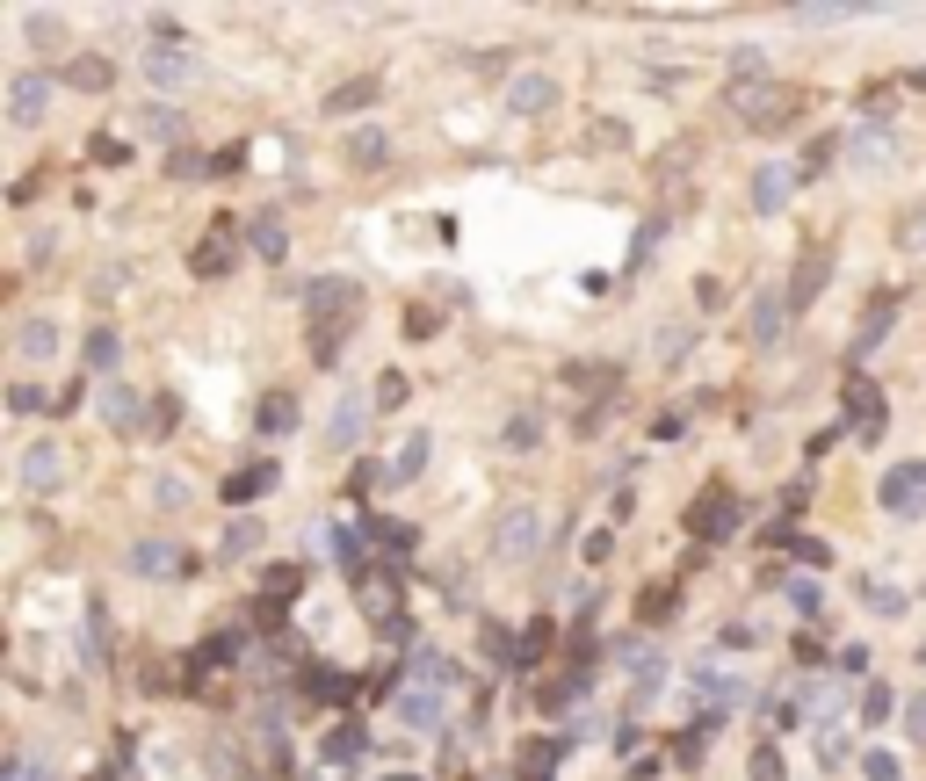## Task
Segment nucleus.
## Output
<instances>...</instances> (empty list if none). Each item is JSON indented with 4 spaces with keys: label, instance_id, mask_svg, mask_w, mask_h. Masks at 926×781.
Segmentation results:
<instances>
[{
    "label": "nucleus",
    "instance_id": "obj_11",
    "mask_svg": "<svg viewBox=\"0 0 926 781\" xmlns=\"http://www.w3.org/2000/svg\"><path fill=\"white\" fill-rule=\"evenodd\" d=\"M123 565H131L138 579H181V572H189V565H181V550H174V543H160V536L131 543V550H123Z\"/></svg>",
    "mask_w": 926,
    "mask_h": 781
},
{
    "label": "nucleus",
    "instance_id": "obj_61",
    "mask_svg": "<svg viewBox=\"0 0 926 781\" xmlns=\"http://www.w3.org/2000/svg\"><path fill=\"white\" fill-rule=\"evenodd\" d=\"M869 781H898V760H890V753H869Z\"/></svg>",
    "mask_w": 926,
    "mask_h": 781
},
{
    "label": "nucleus",
    "instance_id": "obj_57",
    "mask_svg": "<svg viewBox=\"0 0 926 781\" xmlns=\"http://www.w3.org/2000/svg\"><path fill=\"white\" fill-rule=\"evenodd\" d=\"M239 167H246V145H225L218 160H210V174H239Z\"/></svg>",
    "mask_w": 926,
    "mask_h": 781
},
{
    "label": "nucleus",
    "instance_id": "obj_56",
    "mask_svg": "<svg viewBox=\"0 0 926 781\" xmlns=\"http://www.w3.org/2000/svg\"><path fill=\"white\" fill-rule=\"evenodd\" d=\"M0 781H44V774H37V760H29V753H8V774H0Z\"/></svg>",
    "mask_w": 926,
    "mask_h": 781
},
{
    "label": "nucleus",
    "instance_id": "obj_50",
    "mask_svg": "<svg viewBox=\"0 0 926 781\" xmlns=\"http://www.w3.org/2000/svg\"><path fill=\"white\" fill-rule=\"evenodd\" d=\"M8 405H15V413H44V405H58V398H44L37 384H15V391H8Z\"/></svg>",
    "mask_w": 926,
    "mask_h": 781
},
{
    "label": "nucleus",
    "instance_id": "obj_62",
    "mask_svg": "<svg viewBox=\"0 0 926 781\" xmlns=\"http://www.w3.org/2000/svg\"><path fill=\"white\" fill-rule=\"evenodd\" d=\"M391 781H413V774H391Z\"/></svg>",
    "mask_w": 926,
    "mask_h": 781
},
{
    "label": "nucleus",
    "instance_id": "obj_15",
    "mask_svg": "<svg viewBox=\"0 0 926 781\" xmlns=\"http://www.w3.org/2000/svg\"><path fill=\"white\" fill-rule=\"evenodd\" d=\"M847 420H854V434H861V442H876V434H883V391L876 384H861V377H847Z\"/></svg>",
    "mask_w": 926,
    "mask_h": 781
},
{
    "label": "nucleus",
    "instance_id": "obj_19",
    "mask_svg": "<svg viewBox=\"0 0 926 781\" xmlns=\"http://www.w3.org/2000/svg\"><path fill=\"white\" fill-rule=\"evenodd\" d=\"M319 753H326V767H362L369 760V731L362 724H333Z\"/></svg>",
    "mask_w": 926,
    "mask_h": 781
},
{
    "label": "nucleus",
    "instance_id": "obj_54",
    "mask_svg": "<svg viewBox=\"0 0 926 781\" xmlns=\"http://www.w3.org/2000/svg\"><path fill=\"white\" fill-rule=\"evenodd\" d=\"M87 152H95L102 167H123V138H109V131H95V145H87Z\"/></svg>",
    "mask_w": 926,
    "mask_h": 781
},
{
    "label": "nucleus",
    "instance_id": "obj_30",
    "mask_svg": "<svg viewBox=\"0 0 926 781\" xmlns=\"http://www.w3.org/2000/svg\"><path fill=\"white\" fill-rule=\"evenodd\" d=\"M109 80H116L109 58H73V66H66V87H87V95H102Z\"/></svg>",
    "mask_w": 926,
    "mask_h": 781
},
{
    "label": "nucleus",
    "instance_id": "obj_44",
    "mask_svg": "<svg viewBox=\"0 0 926 781\" xmlns=\"http://www.w3.org/2000/svg\"><path fill=\"white\" fill-rule=\"evenodd\" d=\"M369 536H377L384 550H413V528H398V521H384V514L369 521Z\"/></svg>",
    "mask_w": 926,
    "mask_h": 781
},
{
    "label": "nucleus",
    "instance_id": "obj_42",
    "mask_svg": "<svg viewBox=\"0 0 926 781\" xmlns=\"http://www.w3.org/2000/svg\"><path fill=\"white\" fill-rule=\"evenodd\" d=\"M152 507H189V478H152Z\"/></svg>",
    "mask_w": 926,
    "mask_h": 781
},
{
    "label": "nucleus",
    "instance_id": "obj_8",
    "mask_svg": "<svg viewBox=\"0 0 926 781\" xmlns=\"http://www.w3.org/2000/svg\"><path fill=\"white\" fill-rule=\"evenodd\" d=\"M558 95H565V87L550 80V73H514L507 80V109L514 116H550V109H558Z\"/></svg>",
    "mask_w": 926,
    "mask_h": 781
},
{
    "label": "nucleus",
    "instance_id": "obj_23",
    "mask_svg": "<svg viewBox=\"0 0 926 781\" xmlns=\"http://www.w3.org/2000/svg\"><path fill=\"white\" fill-rule=\"evenodd\" d=\"M384 160H391V138L384 131H369V123H362V131H348V167L355 174H377Z\"/></svg>",
    "mask_w": 926,
    "mask_h": 781
},
{
    "label": "nucleus",
    "instance_id": "obj_48",
    "mask_svg": "<svg viewBox=\"0 0 926 781\" xmlns=\"http://www.w3.org/2000/svg\"><path fill=\"white\" fill-rule=\"evenodd\" d=\"M435 326H442V311H435V304H413V311H406V333H413V340H427Z\"/></svg>",
    "mask_w": 926,
    "mask_h": 781
},
{
    "label": "nucleus",
    "instance_id": "obj_43",
    "mask_svg": "<svg viewBox=\"0 0 926 781\" xmlns=\"http://www.w3.org/2000/svg\"><path fill=\"white\" fill-rule=\"evenodd\" d=\"M861 601H869L876 615H905V593L898 586H861Z\"/></svg>",
    "mask_w": 926,
    "mask_h": 781
},
{
    "label": "nucleus",
    "instance_id": "obj_28",
    "mask_svg": "<svg viewBox=\"0 0 926 781\" xmlns=\"http://www.w3.org/2000/svg\"><path fill=\"white\" fill-rule=\"evenodd\" d=\"M268 485H275V463H246L239 478H225V499H232V507H246V499H261Z\"/></svg>",
    "mask_w": 926,
    "mask_h": 781
},
{
    "label": "nucleus",
    "instance_id": "obj_1",
    "mask_svg": "<svg viewBox=\"0 0 926 781\" xmlns=\"http://www.w3.org/2000/svg\"><path fill=\"white\" fill-rule=\"evenodd\" d=\"M731 102H738V123L760 138H775L796 123V109H804V87H789V80H760V87H731Z\"/></svg>",
    "mask_w": 926,
    "mask_h": 781
},
{
    "label": "nucleus",
    "instance_id": "obj_32",
    "mask_svg": "<svg viewBox=\"0 0 926 781\" xmlns=\"http://www.w3.org/2000/svg\"><path fill=\"white\" fill-rule=\"evenodd\" d=\"M297 427V398L290 391H268L261 398V434H290Z\"/></svg>",
    "mask_w": 926,
    "mask_h": 781
},
{
    "label": "nucleus",
    "instance_id": "obj_3",
    "mask_svg": "<svg viewBox=\"0 0 926 781\" xmlns=\"http://www.w3.org/2000/svg\"><path fill=\"white\" fill-rule=\"evenodd\" d=\"M492 550H500L507 565H514V557H536L543 550V514L536 507H507L500 528H492Z\"/></svg>",
    "mask_w": 926,
    "mask_h": 781
},
{
    "label": "nucleus",
    "instance_id": "obj_49",
    "mask_svg": "<svg viewBox=\"0 0 926 781\" xmlns=\"http://www.w3.org/2000/svg\"><path fill=\"white\" fill-rule=\"evenodd\" d=\"M688 340H695L688 326H666V333H659V362H681V355H688Z\"/></svg>",
    "mask_w": 926,
    "mask_h": 781
},
{
    "label": "nucleus",
    "instance_id": "obj_26",
    "mask_svg": "<svg viewBox=\"0 0 926 781\" xmlns=\"http://www.w3.org/2000/svg\"><path fill=\"white\" fill-rule=\"evenodd\" d=\"M789 181H796L789 167H760V174H753V210H767V217H775V210L789 203Z\"/></svg>",
    "mask_w": 926,
    "mask_h": 781
},
{
    "label": "nucleus",
    "instance_id": "obj_4",
    "mask_svg": "<svg viewBox=\"0 0 926 781\" xmlns=\"http://www.w3.org/2000/svg\"><path fill=\"white\" fill-rule=\"evenodd\" d=\"M232 261H239V225H232V217H218V225H210V239H196L189 268L203 275V283H218V275H232Z\"/></svg>",
    "mask_w": 926,
    "mask_h": 781
},
{
    "label": "nucleus",
    "instance_id": "obj_5",
    "mask_svg": "<svg viewBox=\"0 0 926 781\" xmlns=\"http://www.w3.org/2000/svg\"><path fill=\"white\" fill-rule=\"evenodd\" d=\"M51 95H58V80L51 73H15L8 80V123H44V109H51Z\"/></svg>",
    "mask_w": 926,
    "mask_h": 781
},
{
    "label": "nucleus",
    "instance_id": "obj_51",
    "mask_svg": "<svg viewBox=\"0 0 926 781\" xmlns=\"http://www.w3.org/2000/svg\"><path fill=\"white\" fill-rule=\"evenodd\" d=\"M832 152H840V138H811V152H804V167H796V174H825Z\"/></svg>",
    "mask_w": 926,
    "mask_h": 781
},
{
    "label": "nucleus",
    "instance_id": "obj_60",
    "mask_svg": "<svg viewBox=\"0 0 926 781\" xmlns=\"http://www.w3.org/2000/svg\"><path fill=\"white\" fill-rule=\"evenodd\" d=\"M818 760H825V767H840V760H847V738H840V731H825V745H818Z\"/></svg>",
    "mask_w": 926,
    "mask_h": 781
},
{
    "label": "nucleus",
    "instance_id": "obj_47",
    "mask_svg": "<svg viewBox=\"0 0 926 781\" xmlns=\"http://www.w3.org/2000/svg\"><path fill=\"white\" fill-rule=\"evenodd\" d=\"M753 781H782V753L775 745H753V767H746Z\"/></svg>",
    "mask_w": 926,
    "mask_h": 781
},
{
    "label": "nucleus",
    "instance_id": "obj_45",
    "mask_svg": "<svg viewBox=\"0 0 926 781\" xmlns=\"http://www.w3.org/2000/svg\"><path fill=\"white\" fill-rule=\"evenodd\" d=\"M145 131H152V138H181V116H174L167 102H152V109H145Z\"/></svg>",
    "mask_w": 926,
    "mask_h": 781
},
{
    "label": "nucleus",
    "instance_id": "obj_22",
    "mask_svg": "<svg viewBox=\"0 0 926 781\" xmlns=\"http://www.w3.org/2000/svg\"><path fill=\"white\" fill-rule=\"evenodd\" d=\"M398 724L435 731V724H442V687H413V695H398Z\"/></svg>",
    "mask_w": 926,
    "mask_h": 781
},
{
    "label": "nucleus",
    "instance_id": "obj_27",
    "mask_svg": "<svg viewBox=\"0 0 926 781\" xmlns=\"http://www.w3.org/2000/svg\"><path fill=\"white\" fill-rule=\"evenodd\" d=\"M377 95H384V80H369V73H362V80H341V87H333L326 109H333V116H348V109H369Z\"/></svg>",
    "mask_w": 926,
    "mask_h": 781
},
{
    "label": "nucleus",
    "instance_id": "obj_37",
    "mask_svg": "<svg viewBox=\"0 0 926 781\" xmlns=\"http://www.w3.org/2000/svg\"><path fill=\"white\" fill-rule=\"evenodd\" d=\"M116 355H123V340H116L109 326L87 333V369H116Z\"/></svg>",
    "mask_w": 926,
    "mask_h": 781
},
{
    "label": "nucleus",
    "instance_id": "obj_18",
    "mask_svg": "<svg viewBox=\"0 0 926 781\" xmlns=\"http://www.w3.org/2000/svg\"><path fill=\"white\" fill-rule=\"evenodd\" d=\"M659 695H666V659H659V651H637V659H630V702L652 709Z\"/></svg>",
    "mask_w": 926,
    "mask_h": 781
},
{
    "label": "nucleus",
    "instance_id": "obj_52",
    "mask_svg": "<svg viewBox=\"0 0 926 781\" xmlns=\"http://www.w3.org/2000/svg\"><path fill=\"white\" fill-rule=\"evenodd\" d=\"M58 37H66V29H58V15H44V8L29 15V44H58Z\"/></svg>",
    "mask_w": 926,
    "mask_h": 781
},
{
    "label": "nucleus",
    "instance_id": "obj_36",
    "mask_svg": "<svg viewBox=\"0 0 926 781\" xmlns=\"http://www.w3.org/2000/svg\"><path fill=\"white\" fill-rule=\"evenodd\" d=\"M304 680H312V695H319V702H348V695H355V680H341L333 666H312Z\"/></svg>",
    "mask_w": 926,
    "mask_h": 781
},
{
    "label": "nucleus",
    "instance_id": "obj_55",
    "mask_svg": "<svg viewBox=\"0 0 926 781\" xmlns=\"http://www.w3.org/2000/svg\"><path fill=\"white\" fill-rule=\"evenodd\" d=\"M796 22H804V29H832V22H847V8H796Z\"/></svg>",
    "mask_w": 926,
    "mask_h": 781
},
{
    "label": "nucleus",
    "instance_id": "obj_9",
    "mask_svg": "<svg viewBox=\"0 0 926 781\" xmlns=\"http://www.w3.org/2000/svg\"><path fill=\"white\" fill-rule=\"evenodd\" d=\"M825 275H832V239L804 246V261H796V275H789V311H811V297L825 290Z\"/></svg>",
    "mask_w": 926,
    "mask_h": 781
},
{
    "label": "nucleus",
    "instance_id": "obj_10",
    "mask_svg": "<svg viewBox=\"0 0 926 781\" xmlns=\"http://www.w3.org/2000/svg\"><path fill=\"white\" fill-rule=\"evenodd\" d=\"M398 586H406V572H391V565H377V572L355 586V593H362V608L377 615L384 630H398V622H406V615H398Z\"/></svg>",
    "mask_w": 926,
    "mask_h": 781
},
{
    "label": "nucleus",
    "instance_id": "obj_29",
    "mask_svg": "<svg viewBox=\"0 0 926 781\" xmlns=\"http://www.w3.org/2000/svg\"><path fill=\"white\" fill-rule=\"evenodd\" d=\"M854 160L869 174H890V160H898V145H890V131H861L854 138Z\"/></svg>",
    "mask_w": 926,
    "mask_h": 781
},
{
    "label": "nucleus",
    "instance_id": "obj_7",
    "mask_svg": "<svg viewBox=\"0 0 926 781\" xmlns=\"http://www.w3.org/2000/svg\"><path fill=\"white\" fill-rule=\"evenodd\" d=\"M369 413H377V398L348 391L341 405H333V420H326V449H333V456H341V449H355V442H362V427H369Z\"/></svg>",
    "mask_w": 926,
    "mask_h": 781
},
{
    "label": "nucleus",
    "instance_id": "obj_38",
    "mask_svg": "<svg viewBox=\"0 0 926 781\" xmlns=\"http://www.w3.org/2000/svg\"><path fill=\"white\" fill-rule=\"evenodd\" d=\"M406 398H413L406 391V369H384V377H377V413H398Z\"/></svg>",
    "mask_w": 926,
    "mask_h": 781
},
{
    "label": "nucleus",
    "instance_id": "obj_24",
    "mask_svg": "<svg viewBox=\"0 0 926 781\" xmlns=\"http://www.w3.org/2000/svg\"><path fill=\"white\" fill-rule=\"evenodd\" d=\"M15 348H22V362H51L58 355V319H22Z\"/></svg>",
    "mask_w": 926,
    "mask_h": 781
},
{
    "label": "nucleus",
    "instance_id": "obj_2",
    "mask_svg": "<svg viewBox=\"0 0 926 781\" xmlns=\"http://www.w3.org/2000/svg\"><path fill=\"white\" fill-rule=\"evenodd\" d=\"M355 311H362V283H348V275H319L304 290V319L312 326H348Z\"/></svg>",
    "mask_w": 926,
    "mask_h": 781
},
{
    "label": "nucleus",
    "instance_id": "obj_14",
    "mask_svg": "<svg viewBox=\"0 0 926 781\" xmlns=\"http://www.w3.org/2000/svg\"><path fill=\"white\" fill-rule=\"evenodd\" d=\"M22 485L29 492H58V485H66V449H58V442L22 449Z\"/></svg>",
    "mask_w": 926,
    "mask_h": 781
},
{
    "label": "nucleus",
    "instance_id": "obj_21",
    "mask_svg": "<svg viewBox=\"0 0 926 781\" xmlns=\"http://www.w3.org/2000/svg\"><path fill=\"white\" fill-rule=\"evenodd\" d=\"M890 326H898V297H876V311H861V333H854V355H876Z\"/></svg>",
    "mask_w": 926,
    "mask_h": 781
},
{
    "label": "nucleus",
    "instance_id": "obj_41",
    "mask_svg": "<svg viewBox=\"0 0 926 781\" xmlns=\"http://www.w3.org/2000/svg\"><path fill=\"white\" fill-rule=\"evenodd\" d=\"M297 586H304L297 565H275V572H268V601H297Z\"/></svg>",
    "mask_w": 926,
    "mask_h": 781
},
{
    "label": "nucleus",
    "instance_id": "obj_17",
    "mask_svg": "<svg viewBox=\"0 0 926 781\" xmlns=\"http://www.w3.org/2000/svg\"><path fill=\"white\" fill-rule=\"evenodd\" d=\"M102 420H109L116 434H138V427H152V413H145V398H138L131 384H109V391H102Z\"/></svg>",
    "mask_w": 926,
    "mask_h": 781
},
{
    "label": "nucleus",
    "instance_id": "obj_25",
    "mask_svg": "<svg viewBox=\"0 0 926 781\" xmlns=\"http://www.w3.org/2000/svg\"><path fill=\"white\" fill-rule=\"evenodd\" d=\"M565 384H572V391H594V398L608 405V398H615V384H623V377H615L608 362H565Z\"/></svg>",
    "mask_w": 926,
    "mask_h": 781
},
{
    "label": "nucleus",
    "instance_id": "obj_58",
    "mask_svg": "<svg viewBox=\"0 0 926 781\" xmlns=\"http://www.w3.org/2000/svg\"><path fill=\"white\" fill-rule=\"evenodd\" d=\"M905 246H912V254H926V210L905 217Z\"/></svg>",
    "mask_w": 926,
    "mask_h": 781
},
{
    "label": "nucleus",
    "instance_id": "obj_33",
    "mask_svg": "<svg viewBox=\"0 0 926 781\" xmlns=\"http://www.w3.org/2000/svg\"><path fill=\"white\" fill-rule=\"evenodd\" d=\"M333 557H341V572L362 586L369 572H377V565H369V557H362V536H348V528H341V536H333Z\"/></svg>",
    "mask_w": 926,
    "mask_h": 781
},
{
    "label": "nucleus",
    "instance_id": "obj_46",
    "mask_svg": "<svg viewBox=\"0 0 926 781\" xmlns=\"http://www.w3.org/2000/svg\"><path fill=\"white\" fill-rule=\"evenodd\" d=\"M167 174H181V181H203V174H210V160H203V152H167Z\"/></svg>",
    "mask_w": 926,
    "mask_h": 781
},
{
    "label": "nucleus",
    "instance_id": "obj_53",
    "mask_svg": "<svg viewBox=\"0 0 926 781\" xmlns=\"http://www.w3.org/2000/svg\"><path fill=\"white\" fill-rule=\"evenodd\" d=\"M861 716H869V724H876V716H890V687H876V680L861 687Z\"/></svg>",
    "mask_w": 926,
    "mask_h": 781
},
{
    "label": "nucleus",
    "instance_id": "obj_39",
    "mask_svg": "<svg viewBox=\"0 0 926 781\" xmlns=\"http://www.w3.org/2000/svg\"><path fill=\"white\" fill-rule=\"evenodd\" d=\"M709 724H717V716H702V724H688L681 738H673V760H681V767H695V760H702V738H709Z\"/></svg>",
    "mask_w": 926,
    "mask_h": 781
},
{
    "label": "nucleus",
    "instance_id": "obj_59",
    "mask_svg": "<svg viewBox=\"0 0 926 781\" xmlns=\"http://www.w3.org/2000/svg\"><path fill=\"white\" fill-rule=\"evenodd\" d=\"M905 724H912V738L926 745V687H919V695H912V709H905Z\"/></svg>",
    "mask_w": 926,
    "mask_h": 781
},
{
    "label": "nucleus",
    "instance_id": "obj_40",
    "mask_svg": "<svg viewBox=\"0 0 926 781\" xmlns=\"http://www.w3.org/2000/svg\"><path fill=\"white\" fill-rule=\"evenodd\" d=\"M543 651H550V622H529V630H521V644H514V659H521V666H536Z\"/></svg>",
    "mask_w": 926,
    "mask_h": 781
},
{
    "label": "nucleus",
    "instance_id": "obj_20",
    "mask_svg": "<svg viewBox=\"0 0 926 781\" xmlns=\"http://www.w3.org/2000/svg\"><path fill=\"white\" fill-rule=\"evenodd\" d=\"M145 73H152V87H181V80L196 73V58L181 51V44H152L145 51Z\"/></svg>",
    "mask_w": 926,
    "mask_h": 781
},
{
    "label": "nucleus",
    "instance_id": "obj_16",
    "mask_svg": "<svg viewBox=\"0 0 926 781\" xmlns=\"http://www.w3.org/2000/svg\"><path fill=\"white\" fill-rule=\"evenodd\" d=\"M427 456H435V434H427V427H413L406 442H398V449L384 456V478H391V485H406V478H420V471H427Z\"/></svg>",
    "mask_w": 926,
    "mask_h": 781
},
{
    "label": "nucleus",
    "instance_id": "obj_13",
    "mask_svg": "<svg viewBox=\"0 0 926 781\" xmlns=\"http://www.w3.org/2000/svg\"><path fill=\"white\" fill-rule=\"evenodd\" d=\"M782 319H789V297L760 290V297L746 304V340H753V348H775V340H782Z\"/></svg>",
    "mask_w": 926,
    "mask_h": 781
},
{
    "label": "nucleus",
    "instance_id": "obj_31",
    "mask_svg": "<svg viewBox=\"0 0 926 781\" xmlns=\"http://www.w3.org/2000/svg\"><path fill=\"white\" fill-rule=\"evenodd\" d=\"M218 550H225V565H232V557H254V550H261V521H254V514H239V521L225 528V543H218Z\"/></svg>",
    "mask_w": 926,
    "mask_h": 781
},
{
    "label": "nucleus",
    "instance_id": "obj_35",
    "mask_svg": "<svg viewBox=\"0 0 926 781\" xmlns=\"http://www.w3.org/2000/svg\"><path fill=\"white\" fill-rule=\"evenodd\" d=\"M500 442H507V449H536V442H543V413H536V405H529V413H514Z\"/></svg>",
    "mask_w": 926,
    "mask_h": 781
},
{
    "label": "nucleus",
    "instance_id": "obj_6",
    "mask_svg": "<svg viewBox=\"0 0 926 781\" xmlns=\"http://www.w3.org/2000/svg\"><path fill=\"white\" fill-rule=\"evenodd\" d=\"M688 528H695V536H709V543L731 536V528H738V499H731V485H702V499L688 507Z\"/></svg>",
    "mask_w": 926,
    "mask_h": 781
},
{
    "label": "nucleus",
    "instance_id": "obj_12",
    "mask_svg": "<svg viewBox=\"0 0 926 781\" xmlns=\"http://www.w3.org/2000/svg\"><path fill=\"white\" fill-rule=\"evenodd\" d=\"M883 514H912V507H926V463H898V471L883 478Z\"/></svg>",
    "mask_w": 926,
    "mask_h": 781
},
{
    "label": "nucleus",
    "instance_id": "obj_34",
    "mask_svg": "<svg viewBox=\"0 0 926 781\" xmlns=\"http://www.w3.org/2000/svg\"><path fill=\"white\" fill-rule=\"evenodd\" d=\"M254 254H261V261H283V254H290V232L275 225V217H254Z\"/></svg>",
    "mask_w": 926,
    "mask_h": 781
}]
</instances>
